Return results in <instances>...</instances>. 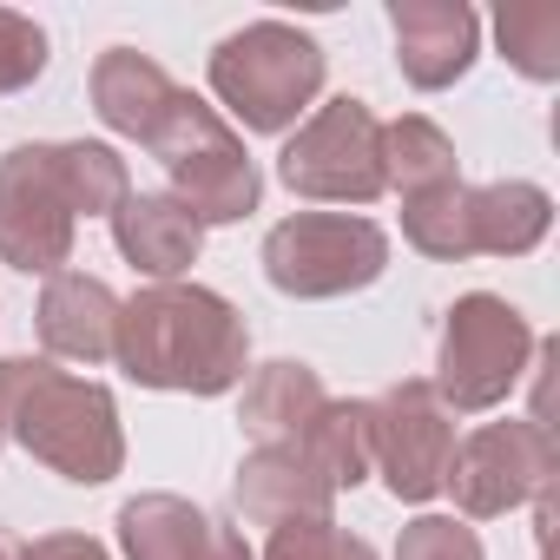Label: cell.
<instances>
[{
	"label": "cell",
	"mask_w": 560,
	"mask_h": 560,
	"mask_svg": "<svg viewBox=\"0 0 560 560\" xmlns=\"http://www.w3.org/2000/svg\"><path fill=\"white\" fill-rule=\"evenodd\" d=\"M402 237L422 257H435V264L475 257V237H468V185H435V191L402 198Z\"/></svg>",
	"instance_id": "cell-21"
},
{
	"label": "cell",
	"mask_w": 560,
	"mask_h": 560,
	"mask_svg": "<svg viewBox=\"0 0 560 560\" xmlns=\"http://www.w3.org/2000/svg\"><path fill=\"white\" fill-rule=\"evenodd\" d=\"M231 501L250 527H277V521H324L337 488L291 448V442H270V448H250L237 462V481H231Z\"/></svg>",
	"instance_id": "cell-13"
},
{
	"label": "cell",
	"mask_w": 560,
	"mask_h": 560,
	"mask_svg": "<svg viewBox=\"0 0 560 560\" xmlns=\"http://www.w3.org/2000/svg\"><path fill=\"white\" fill-rule=\"evenodd\" d=\"M277 178H284L298 198L311 205H376L389 185H383V119L337 93L324 100L291 139L277 152Z\"/></svg>",
	"instance_id": "cell-7"
},
{
	"label": "cell",
	"mask_w": 560,
	"mask_h": 560,
	"mask_svg": "<svg viewBox=\"0 0 560 560\" xmlns=\"http://www.w3.org/2000/svg\"><path fill=\"white\" fill-rule=\"evenodd\" d=\"M383 270H389V231L357 211H298L264 237V277L298 304L370 291Z\"/></svg>",
	"instance_id": "cell-5"
},
{
	"label": "cell",
	"mask_w": 560,
	"mask_h": 560,
	"mask_svg": "<svg viewBox=\"0 0 560 560\" xmlns=\"http://www.w3.org/2000/svg\"><path fill=\"white\" fill-rule=\"evenodd\" d=\"M383 185L416 198V191H435V185H462V165H455V139L422 119V113H402L383 126Z\"/></svg>",
	"instance_id": "cell-19"
},
{
	"label": "cell",
	"mask_w": 560,
	"mask_h": 560,
	"mask_svg": "<svg viewBox=\"0 0 560 560\" xmlns=\"http://www.w3.org/2000/svg\"><path fill=\"white\" fill-rule=\"evenodd\" d=\"M553 435L547 422H481L475 435L455 442V462H448V494L468 521H494V514H514L527 501H547L553 488Z\"/></svg>",
	"instance_id": "cell-10"
},
{
	"label": "cell",
	"mask_w": 560,
	"mask_h": 560,
	"mask_svg": "<svg viewBox=\"0 0 560 560\" xmlns=\"http://www.w3.org/2000/svg\"><path fill=\"white\" fill-rule=\"evenodd\" d=\"M47 73V27L34 14L0 8V93H27Z\"/></svg>",
	"instance_id": "cell-24"
},
{
	"label": "cell",
	"mask_w": 560,
	"mask_h": 560,
	"mask_svg": "<svg viewBox=\"0 0 560 560\" xmlns=\"http://www.w3.org/2000/svg\"><path fill=\"white\" fill-rule=\"evenodd\" d=\"M547 231H553V198L534 178H494L468 191L475 257H527Z\"/></svg>",
	"instance_id": "cell-18"
},
{
	"label": "cell",
	"mask_w": 560,
	"mask_h": 560,
	"mask_svg": "<svg viewBox=\"0 0 560 560\" xmlns=\"http://www.w3.org/2000/svg\"><path fill=\"white\" fill-rule=\"evenodd\" d=\"M8 442H21L40 468L80 488H106L126 468V429L106 383L67 376L47 357H21V389L8 416Z\"/></svg>",
	"instance_id": "cell-2"
},
{
	"label": "cell",
	"mask_w": 560,
	"mask_h": 560,
	"mask_svg": "<svg viewBox=\"0 0 560 560\" xmlns=\"http://www.w3.org/2000/svg\"><path fill=\"white\" fill-rule=\"evenodd\" d=\"M455 462V416L442 409L429 376H402L370 402V475L409 508L435 501Z\"/></svg>",
	"instance_id": "cell-9"
},
{
	"label": "cell",
	"mask_w": 560,
	"mask_h": 560,
	"mask_svg": "<svg viewBox=\"0 0 560 560\" xmlns=\"http://www.w3.org/2000/svg\"><path fill=\"white\" fill-rule=\"evenodd\" d=\"M534 363V330L527 317L494 298V291H468L448 304V324H442V357H435V396L448 416H481V409H501L521 376Z\"/></svg>",
	"instance_id": "cell-6"
},
{
	"label": "cell",
	"mask_w": 560,
	"mask_h": 560,
	"mask_svg": "<svg viewBox=\"0 0 560 560\" xmlns=\"http://www.w3.org/2000/svg\"><path fill=\"white\" fill-rule=\"evenodd\" d=\"M389 27H396V67L416 93L455 86L481 54V21L462 0H389Z\"/></svg>",
	"instance_id": "cell-12"
},
{
	"label": "cell",
	"mask_w": 560,
	"mask_h": 560,
	"mask_svg": "<svg viewBox=\"0 0 560 560\" xmlns=\"http://www.w3.org/2000/svg\"><path fill=\"white\" fill-rule=\"evenodd\" d=\"M93 113L119 132V139H152L159 132V119L172 113V100H178V80L152 60V54H139V47H106L100 60H93Z\"/></svg>",
	"instance_id": "cell-16"
},
{
	"label": "cell",
	"mask_w": 560,
	"mask_h": 560,
	"mask_svg": "<svg viewBox=\"0 0 560 560\" xmlns=\"http://www.w3.org/2000/svg\"><path fill=\"white\" fill-rule=\"evenodd\" d=\"M113 363L139 389H172V396H224L250 370V324L231 298L205 284H145L139 298L119 304V337Z\"/></svg>",
	"instance_id": "cell-1"
},
{
	"label": "cell",
	"mask_w": 560,
	"mask_h": 560,
	"mask_svg": "<svg viewBox=\"0 0 560 560\" xmlns=\"http://www.w3.org/2000/svg\"><path fill=\"white\" fill-rule=\"evenodd\" d=\"M40 343L67 363H106L113 337H119V298L86 270H54L47 291H40Z\"/></svg>",
	"instance_id": "cell-15"
},
{
	"label": "cell",
	"mask_w": 560,
	"mask_h": 560,
	"mask_svg": "<svg viewBox=\"0 0 560 560\" xmlns=\"http://www.w3.org/2000/svg\"><path fill=\"white\" fill-rule=\"evenodd\" d=\"M257 560H376V547L324 514V521H277Z\"/></svg>",
	"instance_id": "cell-23"
},
{
	"label": "cell",
	"mask_w": 560,
	"mask_h": 560,
	"mask_svg": "<svg viewBox=\"0 0 560 560\" xmlns=\"http://www.w3.org/2000/svg\"><path fill=\"white\" fill-rule=\"evenodd\" d=\"M324 47L291 21H250L211 54V100L244 119V132H284L324 93Z\"/></svg>",
	"instance_id": "cell-3"
},
{
	"label": "cell",
	"mask_w": 560,
	"mask_h": 560,
	"mask_svg": "<svg viewBox=\"0 0 560 560\" xmlns=\"http://www.w3.org/2000/svg\"><path fill=\"white\" fill-rule=\"evenodd\" d=\"M119 547H126V560H257L231 521H218L165 488L132 494L119 508Z\"/></svg>",
	"instance_id": "cell-11"
},
{
	"label": "cell",
	"mask_w": 560,
	"mask_h": 560,
	"mask_svg": "<svg viewBox=\"0 0 560 560\" xmlns=\"http://www.w3.org/2000/svg\"><path fill=\"white\" fill-rule=\"evenodd\" d=\"M73 231H80V198L67 178V152L40 139L0 152V264L54 277L73 257Z\"/></svg>",
	"instance_id": "cell-8"
},
{
	"label": "cell",
	"mask_w": 560,
	"mask_h": 560,
	"mask_svg": "<svg viewBox=\"0 0 560 560\" xmlns=\"http://www.w3.org/2000/svg\"><path fill=\"white\" fill-rule=\"evenodd\" d=\"M494 40H501L514 73H527L540 86L560 80V8L553 0H508L494 21Z\"/></svg>",
	"instance_id": "cell-22"
},
{
	"label": "cell",
	"mask_w": 560,
	"mask_h": 560,
	"mask_svg": "<svg viewBox=\"0 0 560 560\" xmlns=\"http://www.w3.org/2000/svg\"><path fill=\"white\" fill-rule=\"evenodd\" d=\"M145 152L165 165L172 178V198L191 211V224H237L257 211L264 198V178H257V159L244 152V139L224 126L218 106H205L198 93L178 86L172 113L159 119V132L145 139Z\"/></svg>",
	"instance_id": "cell-4"
},
{
	"label": "cell",
	"mask_w": 560,
	"mask_h": 560,
	"mask_svg": "<svg viewBox=\"0 0 560 560\" xmlns=\"http://www.w3.org/2000/svg\"><path fill=\"white\" fill-rule=\"evenodd\" d=\"M324 402H330V389H324V376H317L311 363L277 357V363H264V370L244 383L237 422H244V435H250L257 448H270V442H298V435L324 416Z\"/></svg>",
	"instance_id": "cell-17"
},
{
	"label": "cell",
	"mask_w": 560,
	"mask_h": 560,
	"mask_svg": "<svg viewBox=\"0 0 560 560\" xmlns=\"http://www.w3.org/2000/svg\"><path fill=\"white\" fill-rule=\"evenodd\" d=\"M396 560H488L481 553V534L455 514H416L402 534H396Z\"/></svg>",
	"instance_id": "cell-25"
},
{
	"label": "cell",
	"mask_w": 560,
	"mask_h": 560,
	"mask_svg": "<svg viewBox=\"0 0 560 560\" xmlns=\"http://www.w3.org/2000/svg\"><path fill=\"white\" fill-rule=\"evenodd\" d=\"M27 560H113L93 534H40L34 547H27Z\"/></svg>",
	"instance_id": "cell-26"
},
{
	"label": "cell",
	"mask_w": 560,
	"mask_h": 560,
	"mask_svg": "<svg viewBox=\"0 0 560 560\" xmlns=\"http://www.w3.org/2000/svg\"><path fill=\"white\" fill-rule=\"evenodd\" d=\"M14 389H21V357L0 363V448H8V416H14Z\"/></svg>",
	"instance_id": "cell-27"
},
{
	"label": "cell",
	"mask_w": 560,
	"mask_h": 560,
	"mask_svg": "<svg viewBox=\"0 0 560 560\" xmlns=\"http://www.w3.org/2000/svg\"><path fill=\"white\" fill-rule=\"evenodd\" d=\"M0 560H27V547H21V540H8V534H0Z\"/></svg>",
	"instance_id": "cell-28"
},
{
	"label": "cell",
	"mask_w": 560,
	"mask_h": 560,
	"mask_svg": "<svg viewBox=\"0 0 560 560\" xmlns=\"http://www.w3.org/2000/svg\"><path fill=\"white\" fill-rule=\"evenodd\" d=\"M337 494L343 488H363L370 481V402H324V416L291 442Z\"/></svg>",
	"instance_id": "cell-20"
},
{
	"label": "cell",
	"mask_w": 560,
	"mask_h": 560,
	"mask_svg": "<svg viewBox=\"0 0 560 560\" xmlns=\"http://www.w3.org/2000/svg\"><path fill=\"white\" fill-rule=\"evenodd\" d=\"M113 244L152 284H178L205 250V231L191 224V211L172 191H126V205L113 211Z\"/></svg>",
	"instance_id": "cell-14"
}]
</instances>
